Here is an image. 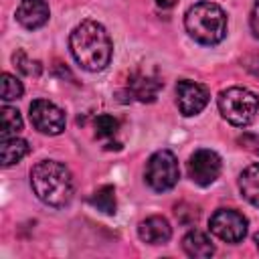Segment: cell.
Masks as SVG:
<instances>
[{
	"instance_id": "6da1fadb",
	"label": "cell",
	"mask_w": 259,
	"mask_h": 259,
	"mask_svg": "<svg viewBox=\"0 0 259 259\" xmlns=\"http://www.w3.org/2000/svg\"><path fill=\"white\" fill-rule=\"evenodd\" d=\"M69 49L73 59L85 71H91V73L103 71L109 65L111 53H113L111 38L105 26L99 24L97 20L79 22L69 34Z\"/></svg>"
},
{
	"instance_id": "7a4b0ae2",
	"label": "cell",
	"mask_w": 259,
	"mask_h": 259,
	"mask_svg": "<svg viewBox=\"0 0 259 259\" xmlns=\"http://www.w3.org/2000/svg\"><path fill=\"white\" fill-rule=\"evenodd\" d=\"M30 186L36 198L53 208H65L75 194L71 170L57 160H42L30 170Z\"/></svg>"
},
{
	"instance_id": "3957f363",
	"label": "cell",
	"mask_w": 259,
	"mask_h": 259,
	"mask_svg": "<svg viewBox=\"0 0 259 259\" xmlns=\"http://www.w3.org/2000/svg\"><path fill=\"white\" fill-rule=\"evenodd\" d=\"M184 28L200 45H219L227 36V14L214 2H196L184 14Z\"/></svg>"
},
{
	"instance_id": "277c9868",
	"label": "cell",
	"mask_w": 259,
	"mask_h": 259,
	"mask_svg": "<svg viewBox=\"0 0 259 259\" xmlns=\"http://www.w3.org/2000/svg\"><path fill=\"white\" fill-rule=\"evenodd\" d=\"M219 111L229 123L245 127L255 119L259 111V97L247 87L223 89L219 93Z\"/></svg>"
},
{
	"instance_id": "5b68a950",
	"label": "cell",
	"mask_w": 259,
	"mask_h": 259,
	"mask_svg": "<svg viewBox=\"0 0 259 259\" xmlns=\"http://www.w3.org/2000/svg\"><path fill=\"white\" fill-rule=\"evenodd\" d=\"M146 182L156 192H166L176 186L180 178L178 160L170 150H158L154 152L146 162Z\"/></svg>"
},
{
	"instance_id": "8992f818",
	"label": "cell",
	"mask_w": 259,
	"mask_h": 259,
	"mask_svg": "<svg viewBox=\"0 0 259 259\" xmlns=\"http://www.w3.org/2000/svg\"><path fill=\"white\" fill-rule=\"evenodd\" d=\"M208 229L225 243H241L247 235V219L235 208H219L212 212Z\"/></svg>"
},
{
	"instance_id": "52a82bcc",
	"label": "cell",
	"mask_w": 259,
	"mask_h": 259,
	"mask_svg": "<svg viewBox=\"0 0 259 259\" xmlns=\"http://www.w3.org/2000/svg\"><path fill=\"white\" fill-rule=\"evenodd\" d=\"M28 117L34 130L47 136H59L65 130V113L59 105H55L49 99H34L28 107Z\"/></svg>"
},
{
	"instance_id": "ba28073f",
	"label": "cell",
	"mask_w": 259,
	"mask_h": 259,
	"mask_svg": "<svg viewBox=\"0 0 259 259\" xmlns=\"http://www.w3.org/2000/svg\"><path fill=\"white\" fill-rule=\"evenodd\" d=\"M186 170H188V176L194 184L208 186L219 178V174L223 170V162H221V156L214 150L200 148L188 158Z\"/></svg>"
},
{
	"instance_id": "9c48e42d",
	"label": "cell",
	"mask_w": 259,
	"mask_h": 259,
	"mask_svg": "<svg viewBox=\"0 0 259 259\" xmlns=\"http://www.w3.org/2000/svg\"><path fill=\"white\" fill-rule=\"evenodd\" d=\"M206 103H208V91L204 85L190 79H180L176 83V105L184 117L198 115L206 107Z\"/></svg>"
},
{
	"instance_id": "30bf717a",
	"label": "cell",
	"mask_w": 259,
	"mask_h": 259,
	"mask_svg": "<svg viewBox=\"0 0 259 259\" xmlns=\"http://www.w3.org/2000/svg\"><path fill=\"white\" fill-rule=\"evenodd\" d=\"M51 10L47 0H20L16 8V20L26 30H36L49 22Z\"/></svg>"
},
{
	"instance_id": "8fae6325",
	"label": "cell",
	"mask_w": 259,
	"mask_h": 259,
	"mask_svg": "<svg viewBox=\"0 0 259 259\" xmlns=\"http://www.w3.org/2000/svg\"><path fill=\"white\" fill-rule=\"evenodd\" d=\"M138 235L148 245H164L172 237V227L164 217L154 214V217H148V219H144L140 223Z\"/></svg>"
},
{
	"instance_id": "7c38bea8",
	"label": "cell",
	"mask_w": 259,
	"mask_h": 259,
	"mask_svg": "<svg viewBox=\"0 0 259 259\" xmlns=\"http://www.w3.org/2000/svg\"><path fill=\"white\" fill-rule=\"evenodd\" d=\"M162 89V81L150 73H138L132 77V81L127 83V93L130 97L146 103V101H154L158 97Z\"/></svg>"
},
{
	"instance_id": "4fadbf2b",
	"label": "cell",
	"mask_w": 259,
	"mask_h": 259,
	"mask_svg": "<svg viewBox=\"0 0 259 259\" xmlns=\"http://www.w3.org/2000/svg\"><path fill=\"white\" fill-rule=\"evenodd\" d=\"M182 249L188 257H196V259H206L214 255V245L208 239L206 233L192 229L182 237Z\"/></svg>"
},
{
	"instance_id": "5bb4252c",
	"label": "cell",
	"mask_w": 259,
	"mask_h": 259,
	"mask_svg": "<svg viewBox=\"0 0 259 259\" xmlns=\"http://www.w3.org/2000/svg\"><path fill=\"white\" fill-rule=\"evenodd\" d=\"M28 142L18 138V136H0V158L2 166L10 168L18 164L26 154H28Z\"/></svg>"
},
{
	"instance_id": "9a60e30c",
	"label": "cell",
	"mask_w": 259,
	"mask_h": 259,
	"mask_svg": "<svg viewBox=\"0 0 259 259\" xmlns=\"http://www.w3.org/2000/svg\"><path fill=\"white\" fill-rule=\"evenodd\" d=\"M239 190H241V196L249 204L259 208V162L247 166L241 172V176H239Z\"/></svg>"
},
{
	"instance_id": "2e32d148",
	"label": "cell",
	"mask_w": 259,
	"mask_h": 259,
	"mask_svg": "<svg viewBox=\"0 0 259 259\" xmlns=\"http://www.w3.org/2000/svg\"><path fill=\"white\" fill-rule=\"evenodd\" d=\"M91 204L105 212V214H115V208H117V202H115V188L113 186H101L99 190L93 192L91 196Z\"/></svg>"
},
{
	"instance_id": "e0dca14e",
	"label": "cell",
	"mask_w": 259,
	"mask_h": 259,
	"mask_svg": "<svg viewBox=\"0 0 259 259\" xmlns=\"http://www.w3.org/2000/svg\"><path fill=\"white\" fill-rule=\"evenodd\" d=\"M22 130V115L16 107H2V136H16Z\"/></svg>"
},
{
	"instance_id": "ac0fdd59",
	"label": "cell",
	"mask_w": 259,
	"mask_h": 259,
	"mask_svg": "<svg viewBox=\"0 0 259 259\" xmlns=\"http://www.w3.org/2000/svg\"><path fill=\"white\" fill-rule=\"evenodd\" d=\"M93 125H95V136H97L99 140H109V138H113V136L117 134V130H119V121H117L113 115H109V113L97 115Z\"/></svg>"
},
{
	"instance_id": "d6986e66",
	"label": "cell",
	"mask_w": 259,
	"mask_h": 259,
	"mask_svg": "<svg viewBox=\"0 0 259 259\" xmlns=\"http://www.w3.org/2000/svg\"><path fill=\"white\" fill-rule=\"evenodd\" d=\"M22 93H24L22 83L10 73H2V101L8 103V101H14V99H20Z\"/></svg>"
},
{
	"instance_id": "ffe728a7",
	"label": "cell",
	"mask_w": 259,
	"mask_h": 259,
	"mask_svg": "<svg viewBox=\"0 0 259 259\" xmlns=\"http://www.w3.org/2000/svg\"><path fill=\"white\" fill-rule=\"evenodd\" d=\"M14 65L24 73V75H38L40 73V65L36 63V61H28L26 59V55H24V51H18V53H14Z\"/></svg>"
},
{
	"instance_id": "44dd1931",
	"label": "cell",
	"mask_w": 259,
	"mask_h": 259,
	"mask_svg": "<svg viewBox=\"0 0 259 259\" xmlns=\"http://www.w3.org/2000/svg\"><path fill=\"white\" fill-rule=\"evenodd\" d=\"M249 24H251V32H253V36H255V38H259V0L255 2L253 10H251Z\"/></svg>"
},
{
	"instance_id": "7402d4cb",
	"label": "cell",
	"mask_w": 259,
	"mask_h": 259,
	"mask_svg": "<svg viewBox=\"0 0 259 259\" xmlns=\"http://www.w3.org/2000/svg\"><path fill=\"white\" fill-rule=\"evenodd\" d=\"M247 69H249L253 75L259 77V57H251V59L247 61Z\"/></svg>"
},
{
	"instance_id": "603a6c76",
	"label": "cell",
	"mask_w": 259,
	"mask_h": 259,
	"mask_svg": "<svg viewBox=\"0 0 259 259\" xmlns=\"http://www.w3.org/2000/svg\"><path fill=\"white\" fill-rule=\"evenodd\" d=\"M176 2H178V0H156V4H158L160 8H172Z\"/></svg>"
},
{
	"instance_id": "cb8c5ba5",
	"label": "cell",
	"mask_w": 259,
	"mask_h": 259,
	"mask_svg": "<svg viewBox=\"0 0 259 259\" xmlns=\"http://www.w3.org/2000/svg\"><path fill=\"white\" fill-rule=\"evenodd\" d=\"M253 241H255V245H257V249H259V233L253 237Z\"/></svg>"
}]
</instances>
